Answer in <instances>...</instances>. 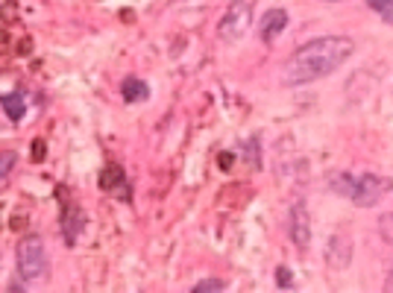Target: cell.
Wrapping results in <instances>:
<instances>
[{
	"label": "cell",
	"instance_id": "4",
	"mask_svg": "<svg viewBox=\"0 0 393 293\" xmlns=\"http://www.w3.org/2000/svg\"><path fill=\"white\" fill-rule=\"evenodd\" d=\"M18 273L21 278H42L47 273V252H44V241L38 235H27L18 244Z\"/></svg>",
	"mask_w": 393,
	"mask_h": 293
},
{
	"label": "cell",
	"instance_id": "9",
	"mask_svg": "<svg viewBox=\"0 0 393 293\" xmlns=\"http://www.w3.org/2000/svg\"><path fill=\"white\" fill-rule=\"evenodd\" d=\"M147 97H150V85L144 83V79H135V76L124 79V100L126 103H141Z\"/></svg>",
	"mask_w": 393,
	"mask_h": 293
},
{
	"label": "cell",
	"instance_id": "14",
	"mask_svg": "<svg viewBox=\"0 0 393 293\" xmlns=\"http://www.w3.org/2000/svg\"><path fill=\"white\" fill-rule=\"evenodd\" d=\"M30 156H33V162H38V165H42L44 158H47V144H44L42 138H35V141L30 144Z\"/></svg>",
	"mask_w": 393,
	"mask_h": 293
},
{
	"label": "cell",
	"instance_id": "2",
	"mask_svg": "<svg viewBox=\"0 0 393 293\" xmlns=\"http://www.w3.org/2000/svg\"><path fill=\"white\" fill-rule=\"evenodd\" d=\"M329 188L352 199L356 206L370 208L378 199H385V194H390L393 182L387 176H378V173H337V176H332Z\"/></svg>",
	"mask_w": 393,
	"mask_h": 293
},
{
	"label": "cell",
	"instance_id": "13",
	"mask_svg": "<svg viewBox=\"0 0 393 293\" xmlns=\"http://www.w3.org/2000/svg\"><path fill=\"white\" fill-rule=\"evenodd\" d=\"M15 162H18V156L12 153V150H6V153H0V182H3L9 173H12V167H15Z\"/></svg>",
	"mask_w": 393,
	"mask_h": 293
},
{
	"label": "cell",
	"instance_id": "17",
	"mask_svg": "<svg viewBox=\"0 0 393 293\" xmlns=\"http://www.w3.org/2000/svg\"><path fill=\"white\" fill-rule=\"evenodd\" d=\"M385 290H393V270H390V276H387V282H385Z\"/></svg>",
	"mask_w": 393,
	"mask_h": 293
},
{
	"label": "cell",
	"instance_id": "11",
	"mask_svg": "<svg viewBox=\"0 0 393 293\" xmlns=\"http://www.w3.org/2000/svg\"><path fill=\"white\" fill-rule=\"evenodd\" d=\"M191 290L194 293H220V290H226V282H220V278H203Z\"/></svg>",
	"mask_w": 393,
	"mask_h": 293
},
{
	"label": "cell",
	"instance_id": "16",
	"mask_svg": "<svg viewBox=\"0 0 393 293\" xmlns=\"http://www.w3.org/2000/svg\"><path fill=\"white\" fill-rule=\"evenodd\" d=\"M217 165L224 167V170H229L232 167V153H220V158H217Z\"/></svg>",
	"mask_w": 393,
	"mask_h": 293
},
{
	"label": "cell",
	"instance_id": "5",
	"mask_svg": "<svg viewBox=\"0 0 393 293\" xmlns=\"http://www.w3.org/2000/svg\"><path fill=\"white\" fill-rule=\"evenodd\" d=\"M287 232H291V241L306 249L311 244V215H308V206L303 199H296L291 206V220H287Z\"/></svg>",
	"mask_w": 393,
	"mask_h": 293
},
{
	"label": "cell",
	"instance_id": "18",
	"mask_svg": "<svg viewBox=\"0 0 393 293\" xmlns=\"http://www.w3.org/2000/svg\"><path fill=\"white\" fill-rule=\"evenodd\" d=\"M6 47H9V44H6V35H3V33H0V53H3Z\"/></svg>",
	"mask_w": 393,
	"mask_h": 293
},
{
	"label": "cell",
	"instance_id": "6",
	"mask_svg": "<svg viewBox=\"0 0 393 293\" xmlns=\"http://www.w3.org/2000/svg\"><path fill=\"white\" fill-rule=\"evenodd\" d=\"M100 191L106 194H121L129 196V185H126V173L121 165H106L100 170Z\"/></svg>",
	"mask_w": 393,
	"mask_h": 293
},
{
	"label": "cell",
	"instance_id": "3",
	"mask_svg": "<svg viewBox=\"0 0 393 293\" xmlns=\"http://www.w3.org/2000/svg\"><path fill=\"white\" fill-rule=\"evenodd\" d=\"M256 12V0H232L229 9L224 12V18L217 24V33L224 42H238V38L250 30Z\"/></svg>",
	"mask_w": 393,
	"mask_h": 293
},
{
	"label": "cell",
	"instance_id": "12",
	"mask_svg": "<svg viewBox=\"0 0 393 293\" xmlns=\"http://www.w3.org/2000/svg\"><path fill=\"white\" fill-rule=\"evenodd\" d=\"M370 3V9H376L378 15H382V21L393 24V0H367Z\"/></svg>",
	"mask_w": 393,
	"mask_h": 293
},
{
	"label": "cell",
	"instance_id": "15",
	"mask_svg": "<svg viewBox=\"0 0 393 293\" xmlns=\"http://www.w3.org/2000/svg\"><path fill=\"white\" fill-rule=\"evenodd\" d=\"M276 285H279V287H291V285H294V273L287 270V267H279V270H276Z\"/></svg>",
	"mask_w": 393,
	"mask_h": 293
},
{
	"label": "cell",
	"instance_id": "1",
	"mask_svg": "<svg viewBox=\"0 0 393 293\" xmlns=\"http://www.w3.org/2000/svg\"><path fill=\"white\" fill-rule=\"evenodd\" d=\"M356 44L346 35H323L314 38V42L303 44L285 65V79L291 85H306V83H317V79L335 74L340 65H344Z\"/></svg>",
	"mask_w": 393,
	"mask_h": 293
},
{
	"label": "cell",
	"instance_id": "8",
	"mask_svg": "<svg viewBox=\"0 0 393 293\" xmlns=\"http://www.w3.org/2000/svg\"><path fill=\"white\" fill-rule=\"evenodd\" d=\"M285 26H287V12L285 9H270L265 15V21H261V26H258L261 42H276Z\"/></svg>",
	"mask_w": 393,
	"mask_h": 293
},
{
	"label": "cell",
	"instance_id": "10",
	"mask_svg": "<svg viewBox=\"0 0 393 293\" xmlns=\"http://www.w3.org/2000/svg\"><path fill=\"white\" fill-rule=\"evenodd\" d=\"M0 103H3L6 115H9L15 124L24 117V112H27V103H24V94H21V91H12V94H3V97H0Z\"/></svg>",
	"mask_w": 393,
	"mask_h": 293
},
{
	"label": "cell",
	"instance_id": "7",
	"mask_svg": "<svg viewBox=\"0 0 393 293\" xmlns=\"http://www.w3.org/2000/svg\"><path fill=\"white\" fill-rule=\"evenodd\" d=\"M83 223H85V215L80 206H74V203L62 206V229H65V241L68 244H76V237L83 232Z\"/></svg>",
	"mask_w": 393,
	"mask_h": 293
}]
</instances>
